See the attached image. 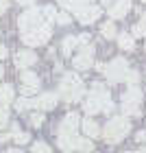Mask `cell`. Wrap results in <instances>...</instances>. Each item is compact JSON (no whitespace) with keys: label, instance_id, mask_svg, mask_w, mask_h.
<instances>
[{"label":"cell","instance_id":"obj_1","mask_svg":"<svg viewBox=\"0 0 146 153\" xmlns=\"http://www.w3.org/2000/svg\"><path fill=\"white\" fill-rule=\"evenodd\" d=\"M59 94H61V99L68 101V103L81 101V96L85 94V85H83L81 76L76 72H68L59 83Z\"/></svg>","mask_w":146,"mask_h":153},{"label":"cell","instance_id":"obj_2","mask_svg":"<svg viewBox=\"0 0 146 153\" xmlns=\"http://www.w3.org/2000/svg\"><path fill=\"white\" fill-rule=\"evenodd\" d=\"M129 129H131L129 118H127V116H116V118H111V120L107 123V127H105V131H102V136H105L107 142L116 144V142H120L122 138L129 134Z\"/></svg>","mask_w":146,"mask_h":153},{"label":"cell","instance_id":"obj_3","mask_svg":"<svg viewBox=\"0 0 146 153\" xmlns=\"http://www.w3.org/2000/svg\"><path fill=\"white\" fill-rule=\"evenodd\" d=\"M48 20L44 16V9H35V7H31L29 11H24L22 16H20L18 24H20V31L26 33V31H33V29H39L41 24H46Z\"/></svg>","mask_w":146,"mask_h":153},{"label":"cell","instance_id":"obj_4","mask_svg":"<svg viewBox=\"0 0 146 153\" xmlns=\"http://www.w3.org/2000/svg\"><path fill=\"white\" fill-rule=\"evenodd\" d=\"M140 103H142V92L135 85H131L122 96V112L127 116H137L140 114Z\"/></svg>","mask_w":146,"mask_h":153},{"label":"cell","instance_id":"obj_5","mask_svg":"<svg viewBox=\"0 0 146 153\" xmlns=\"http://www.w3.org/2000/svg\"><path fill=\"white\" fill-rule=\"evenodd\" d=\"M50 24H41L39 29H33V31H26L22 33V42L26 46H44L48 39H50Z\"/></svg>","mask_w":146,"mask_h":153},{"label":"cell","instance_id":"obj_6","mask_svg":"<svg viewBox=\"0 0 146 153\" xmlns=\"http://www.w3.org/2000/svg\"><path fill=\"white\" fill-rule=\"evenodd\" d=\"M127 72H129V66H127V59H122V57L114 59V61L107 66V70H105L107 79H109L111 83H120V81H124V79H127Z\"/></svg>","mask_w":146,"mask_h":153},{"label":"cell","instance_id":"obj_7","mask_svg":"<svg viewBox=\"0 0 146 153\" xmlns=\"http://www.w3.org/2000/svg\"><path fill=\"white\" fill-rule=\"evenodd\" d=\"M20 81H22V88H20V92H22L24 96L35 94L37 90H39V79H37V74L31 72V70H26V68H24V72H20Z\"/></svg>","mask_w":146,"mask_h":153},{"label":"cell","instance_id":"obj_8","mask_svg":"<svg viewBox=\"0 0 146 153\" xmlns=\"http://www.w3.org/2000/svg\"><path fill=\"white\" fill-rule=\"evenodd\" d=\"M92 61H94V46H85L83 51L74 57V68L76 70H87L89 66H92Z\"/></svg>","mask_w":146,"mask_h":153},{"label":"cell","instance_id":"obj_9","mask_svg":"<svg viewBox=\"0 0 146 153\" xmlns=\"http://www.w3.org/2000/svg\"><path fill=\"white\" fill-rule=\"evenodd\" d=\"M81 125V118H79V114H74V112H70L63 120H61V125H59V134H76V127Z\"/></svg>","mask_w":146,"mask_h":153},{"label":"cell","instance_id":"obj_10","mask_svg":"<svg viewBox=\"0 0 146 153\" xmlns=\"http://www.w3.org/2000/svg\"><path fill=\"white\" fill-rule=\"evenodd\" d=\"M76 18H79L81 24H92L94 20L100 18V9L96 4H89V7H85V9H81L79 13H76Z\"/></svg>","mask_w":146,"mask_h":153},{"label":"cell","instance_id":"obj_11","mask_svg":"<svg viewBox=\"0 0 146 153\" xmlns=\"http://www.w3.org/2000/svg\"><path fill=\"white\" fill-rule=\"evenodd\" d=\"M33 103H35V107L44 109V112H50V109H55V107H57V94L46 92V94H41L39 99H35Z\"/></svg>","mask_w":146,"mask_h":153},{"label":"cell","instance_id":"obj_12","mask_svg":"<svg viewBox=\"0 0 146 153\" xmlns=\"http://www.w3.org/2000/svg\"><path fill=\"white\" fill-rule=\"evenodd\" d=\"M37 61V55L35 53H31V51H20V53H15V66L18 68H29V66H33Z\"/></svg>","mask_w":146,"mask_h":153},{"label":"cell","instance_id":"obj_13","mask_svg":"<svg viewBox=\"0 0 146 153\" xmlns=\"http://www.w3.org/2000/svg\"><path fill=\"white\" fill-rule=\"evenodd\" d=\"M76 140H79L76 134H59L57 144L61 151H76Z\"/></svg>","mask_w":146,"mask_h":153},{"label":"cell","instance_id":"obj_14","mask_svg":"<svg viewBox=\"0 0 146 153\" xmlns=\"http://www.w3.org/2000/svg\"><path fill=\"white\" fill-rule=\"evenodd\" d=\"M129 9H131V0H118V2L109 9V13H111L114 20H120V18H124L129 13Z\"/></svg>","mask_w":146,"mask_h":153},{"label":"cell","instance_id":"obj_15","mask_svg":"<svg viewBox=\"0 0 146 153\" xmlns=\"http://www.w3.org/2000/svg\"><path fill=\"white\" fill-rule=\"evenodd\" d=\"M13 103V88L7 83V85H0V107H7Z\"/></svg>","mask_w":146,"mask_h":153},{"label":"cell","instance_id":"obj_16","mask_svg":"<svg viewBox=\"0 0 146 153\" xmlns=\"http://www.w3.org/2000/svg\"><path fill=\"white\" fill-rule=\"evenodd\" d=\"M76 46H81L79 37H74V35L66 37V39H63V44H61V51H63V57H70V55H72V51H74Z\"/></svg>","mask_w":146,"mask_h":153},{"label":"cell","instance_id":"obj_17","mask_svg":"<svg viewBox=\"0 0 146 153\" xmlns=\"http://www.w3.org/2000/svg\"><path fill=\"white\" fill-rule=\"evenodd\" d=\"M81 127H83V131H85V136H89V138H96L100 134V129H98V125H96L92 118H85V120L81 123Z\"/></svg>","mask_w":146,"mask_h":153},{"label":"cell","instance_id":"obj_18","mask_svg":"<svg viewBox=\"0 0 146 153\" xmlns=\"http://www.w3.org/2000/svg\"><path fill=\"white\" fill-rule=\"evenodd\" d=\"M118 44H120L122 51H133L135 48V37L129 35V33H120V35H118Z\"/></svg>","mask_w":146,"mask_h":153},{"label":"cell","instance_id":"obj_19","mask_svg":"<svg viewBox=\"0 0 146 153\" xmlns=\"http://www.w3.org/2000/svg\"><path fill=\"white\" fill-rule=\"evenodd\" d=\"M94 0H66V7L70 11H74V13H79L81 9H85V7H89Z\"/></svg>","mask_w":146,"mask_h":153},{"label":"cell","instance_id":"obj_20","mask_svg":"<svg viewBox=\"0 0 146 153\" xmlns=\"http://www.w3.org/2000/svg\"><path fill=\"white\" fill-rule=\"evenodd\" d=\"M100 33H102V37H107V39H116V24L114 22H105L100 26Z\"/></svg>","mask_w":146,"mask_h":153},{"label":"cell","instance_id":"obj_21","mask_svg":"<svg viewBox=\"0 0 146 153\" xmlns=\"http://www.w3.org/2000/svg\"><path fill=\"white\" fill-rule=\"evenodd\" d=\"M13 140H15L18 144H26V142H31V136L29 134H24V131H20L18 127H15V125H13Z\"/></svg>","mask_w":146,"mask_h":153},{"label":"cell","instance_id":"obj_22","mask_svg":"<svg viewBox=\"0 0 146 153\" xmlns=\"http://www.w3.org/2000/svg\"><path fill=\"white\" fill-rule=\"evenodd\" d=\"M94 149V144L89 142V136L87 138H79V140H76V151H85V153H89Z\"/></svg>","mask_w":146,"mask_h":153},{"label":"cell","instance_id":"obj_23","mask_svg":"<svg viewBox=\"0 0 146 153\" xmlns=\"http://www.w3.org/2000/svg\"><path fill=\"white\" fill-rule=\"evenodd\" d=\"M142 35H146V13L142 16V20H140V24L133 29V37H142Z\"/></svg>","mask_w":146,"mask_h":153},{"label":"cell","instance_id":"obj_24","mask_svg":"<svg viewBox=\"0 0 146 153\" xmlns=\"http://www.w3.org/2000/svg\"><path fill=\"white\" fill-rule=\"evenodd\" d=\"M26 107H35V103L29 101L26 96H22V99H18V101H15V109H18V112H24Z\"/></svg>","mask_w":146,"mask_h":153},{"label":"cell","instance_id":"obj_25","mask_svg":"<svg viewBox=\"0 0 146 153\" xmlns=\"http://www.w3.org/2000/svg\"><path fill=\"white\" fill-rule=\"evenodd\" d=\"M33 153H52V151L46 142H35L33 144Z\"/></svg>","mask_w":146,"mask_h":153},{"label":"cell","instance_id":"obj_26","mask_svg":"<svg viewBox=\"0 0 146 153\" xmlns=\"http://www.w3.org/2000/svg\"><path fill=\"white\" fill-rule=\"evenodd\" d=\"M44 16L48 22H52V20H57V11L52 9V7H44Z\"/></svg>","mask_w":146,"mask_h":153},{"label":"cell","instance_id":"obj_27","mask_svg":"<svg viewBox=\"0 0 146 153\" xmlns=\"http://www.w3.org/2000/svg\"><path fill=\"white\" fill-rule=\"evenodd\" d=\"M127 81L131 83V85H135V83L140 81V74H137L135 70H129V72H127Z\"/></svg>","mask_w":146,"mask_h":153},{"label":"cell","instance_id":"obj_28","mask_svg":"<svg viewBox=\"0 0 146 153\" xmlns=\"http://www.w3.org/2000/svg\"><path fill=\"white\" fill-rule=\"evenodd\" d=\"M7 123H9V114H7L4 107H0V129L7 127Z\"/></svg>","mask_w":146,"mask_h":153},{"label":"cell","instance_id":"obj_29","mask_svg":"<svg viewBox=\"0 0 146 153\" xmlns=\"http://www.w3.org/2000/svg\"><path fill=\"white\" fill-rule=\"evenodd\" d=\"M41 123H44V116H41V114H33L31 116V125H33V127H39Z\"/></svg>","mask_w":146,"mask_h":153},{"label":"cell","instance_id":"obj_30","mask_svg":"<svg viewBox=\"0 0 146 153\" xmlns=\"http://www.w3.org/2000/svg\"><path fill=\"white\" fill-rule=\"evenodd\" d=\"M57 22L59 24H70V16H66V13H57Z\"/></svg>","mask_w":146,"mask_h":153},{"label":"cell","instance_id":"obj_31","mask_svg":"<svg viewBox=\"0 0 146 153\" xmlns=\"http://www.w3.org/2000/svg\"><path fill=\"white\" fill-rule=\"evenodd\" d=\"M135 140H137V142H146V131H137V134H135Z\"/></svg>","mask_w":146,"mask_h":153},{"label":"cell","instance_id":"obj_32","mask_svg":"<svg viewBox=\"0 0 146 153\" xmlns=\"http://www.w3.org/2000/svg\"><path fill=\"white\" fill-rule=\"evenodd\" d=\"M116 2H118V0H102V7H105V9H111Z\"/></svg>","mask_w":146,"mask_h":153},{"label":"cell","instance_id":"obj_33","mask_svg":"<svg viewBox=\"0 0 146 153\" xmlns=\"http://www.w3.org/2000/svg\"><path fill=\"white\" fill-rule=\"evenodd\" d=\"M7 9H9V2H7V0H0V13H4Z\"/></svg>","mask_w":146,"mask_h":153},{"label":"cell","instance_id":"obj_34","mask_svg":"<svg viewBox=\"0 0 146 153\" xmlns=\"http://www.w3.org/2000/svg\"><path fill=\"white\" fill-rule=\"evenodd\" d=\"M4 57H7V48L0 46V59H4Z\"/></svg>","mask_w":146,"mask_h":153},{"label":"cell","instance_id":"obj_35","mask_svg":"<svg viewBox=\"0 0 146 153\" xmlns=\"http://www.w3.org/2000/svg\"><path fill=\"white\" fill-rule=\"evenodd\" d=\"M96 70H98V72H105L107 66H105V64H98V66H96Z\"/></svg>","mask_w":146,"mask_h":153},{"label":"cell","instance_id":"obj_36","mask_svg":"<svg viewBox=\"0 0 146 153\" xmlns=\"http://www.w3.org/2000/svg\"><path fill=\"white\" fill-rule=\"evenodd\" d=\"M18 2H20V4H33L35 0H18Z\"/></svg>","mask_w":146,"mask_h":153},{"label":"cell","instance_id":"obj_37","mask_svg":"<svg viewBox=\"0 0 146 153\" xmlns=\"http://www.w3.org/2000/svg\"><path fill=\"white\" fill-rule=\"evenodd\" d=\"M7 153H22L20 149H11V151H7Z\"/></svg>","mask_w":146,"mask_h":153},{"label":"cell","instance_id":"obj_38","mask_svg":"<svg viewBox=\"0 0 146 153\" xmlns=\"http://www.w3.org/2000/svg\"><path fill=\"white\" fill-rule=\"evenodd\" d=\"M2 74H4V70H2V66H0V79H2Z\"/></svg>","mask_w":146,"mask_h":153},{"label":"cell","instance_id":"obj_39","mask_svg":"<svg viewBox=\"0 0 146 153\" xmlns=\"http://www.w3.org/2000/svg\"><path fill=\"white\" fill-rule=\"evenodd\" d=\"M57 2H66V0H57Z\"/></svg>","mask_w":146,"mask_h":153},{"label":"cell","instance_id":"obj_40","mask_svg":"<svg viewBox=\"0 0 146 153\" xmlns=\"http://www.w3.org/2000/svg\"><path fill=\"white\" fill-rule=\"evenodd\" d=\"M127 153H133V151H127Z\"/></svg>","mask_w":146,"mask_h":153},{"label":"cell","instance_id":"obj_41","mask_svg":"<svg viewBox=\"0 0 146 153\" xmlns=\"http://www.w3.org/2000/svg\"><path fill=\"white\" fill-rule=\"evenodd\" d=\"M142 2H146V0H142Z\"/></svg>","mask_w":146,"mask_h":153},{"label":"cell","instance_id":"obj_42","mask_svg":"<svg viewBox=\"0 0 146 153\" xmlns=\"http://www.w3.org/2000/svg\"><path fill=\"white\" fill-rule=\"evenodd\" d=\"M144 48H146V44H144Z\"/></svg>","mask_w":146,"mask_h":153}]
</instances>
